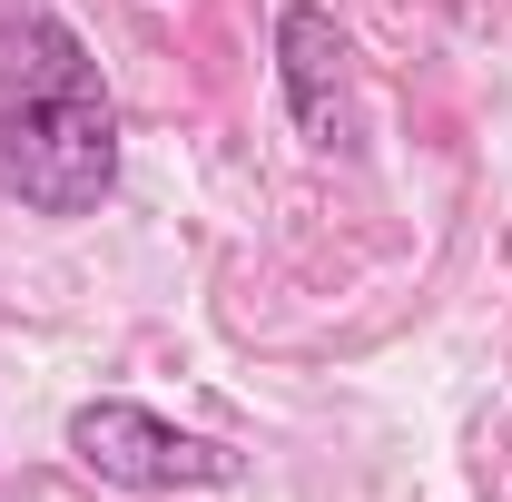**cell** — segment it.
<instances>
[{
  "mask_svg": "<svg viewBox=\"0 0 512 502\" xmlns=\"http://www.w3.org/2000/svg\"><path fill=\"white\" fill-rule=\"evenodd\" d=\"M119 188V99L60 10L0 20V197L30 217H99Z\"/></svg>",
  "mask_w": 512,
  "mask_h": 502,
  "instance_id": "6da1fadb",
  "label": "cell"
},
{
  "mask_svg": "<svg viewBox=\"0 0 512 502\" xmlns=\"http://www.w3.org/2000/svg\"><path fill=\"white\" fill-rule=\"evenodd\" d=\"M60 443L79 453V473H99V483H119V493H227V483L247 473L217 434H188V424H168V414H148V404H128V394L79 404Z\"/></svg>",
  "mask_w": 512,
  "mask_h": 502,
  "instance_id": "7a4b0ae2",
  "label": "cell"
},
{
  "mask_svg": "<svg viewBox=\"0 0 512 502\" xmlns=\"http://www.w3.org/2000/svg\"><path fill=\"white\" fill-rule=\"evenodd\" d=\"M345 30H335V10H316V0H286L276 10V79H286V109H296V128L316 138V148H355L345 138Z\"/></svg>",
  "mask_w": 512,
  "mask_h": 502,
  "instance_id": "3957f363",
  "label": "cell"
}]
</instances>
